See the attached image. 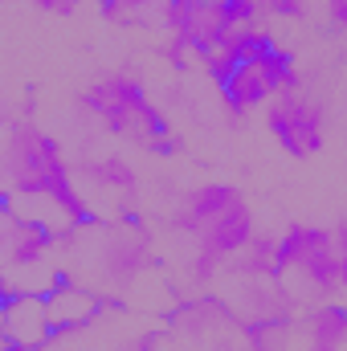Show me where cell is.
<instances>
[{"label": "cell", "mask_w": 347, "mask_h": 351, "mask_svg": "<svg viewBox=\"0 0 347 351\" xmlns=\"http://www.w3.org/2000/svg\"><path fill=\"white\" fill-rule=\"evenodd\" d=\"M0 196L4 204H37L29 217L45 221L58 233L94 217L62 139L21 119L8 123L0 139Z\"/></svg>", "instance_id": "1"}, {"label": "cell", "mask_w": 347, "mask_h": 351, "mask_svg": "<svg viewBox=\"0 0 347 351\" xmlns=\"http://www.w3.org/2000/svg\"><path fill=\"white\" fill-rule=\"evenodd\" d=\"M62 282L90 290L102 306L123 302L135 286L156 274V233L139 221V213L123 217H90L62 233Z\"/></svg>", "instance_id": "2"}, {"label": "cell", "mask_w": 347, "mask_h": 351, "mask_svg": "<svg viewBox=\"0 0 347 351\" xmlns=\"http://www.w3.org/2000/svg\"><path fill=\"white\" fill-rule=\"evenodd\" d=\"M74 114L82 119L86 131L127 139L156 156H172L180 147L168 110L152 98L147 78L135 66H110L90 74L86 86L74 94Z\"/></svg>", "instance_id": "3"}, {"label": "cell", "mask_w": 347, "mask_h": 351, "mask_svg": "<svg viewBox=\"0 0 347 351\" xmlns=\"http://www.w3.org/2000/svg\"><path fill=\"white\" fill-rule=\"evenodd\" d=\"M344 221L315 225V221H294L282 233H274V262L278 282L286 286L290 302L315 306V302H335L344 290Z\"/></svg>", "instance_id": "4"}, {"label": "cell", "mask_w": 347, "mask_h": 351, "mask_svg": "<svg viewBox=\"0 0 347 351\" xmlns=\"http://www.w3.org/2000/svg\"><path fill=\"white\" fill-rule=\"evenodd\" d=\"M286 339L290 327H250L217 294H196L176 302L147 351H286Z\"/></svg>", "instance_id": "5"}, {"label": "cell", "mask_w": 347, "mask_h": 351, "mask_svg": "<svg viewBox=\"0 0 347 351\" xmlns=\"http://www.w3.org/2000/svg\"><path fill=\"white\" fill-rule=\"evenodd\" d=\"M62 233L45 221L0 204V302L16 294H49L62 282Z\"/></svg>", "instance_id": "6"}, {"label": "cell", "mask_w": 347, "mask_h": 351, "mask_svg": "<svg viewBox=\"0 0 347 351\" xmlns=\"http://www.w3.org/2000/svg\"><path fill=\"white\" fill-rule=\"evenodd\" d=\"M261 123L265 135L278 143V152H286L290 160H315L323 156L327 139H331V123H335V102H331V82L323 74H302L274 94L261 106Z\"/></svg>", "instance_id": "7"}, {"label": "cell", "mask_w": 347, "mask_h": 351, "mask_svg": "<svg viewBox=\"0 0 347 351\" xmlns=\"http://www.w3.org/2000/svg\"><path fill=\"white\" fill-rule=\"evenodd\" d=\"M298 78V62H294V49L282 45L278 37L265 41L261 49H254L250 58H241L233 66V74L221 82V102L233 119H250L254 110H261L274 94L290 86Z\"/></svg>", "instance_id": "8"}, {"label": "cell", "mask_w": 347, "mask_h": 351, "mask_svg": "<svg viewBox=\"0 0 347 351\" xmlns=\"http://www.w3.org/2000/svg\"><path fill=\"white\" fill-rule=\"evenodd\" d=\"M246 200V192L237 188V184H229V180H204V184H192V188H184L180 196L172 200V208L164 213V229L172 233V237H196L208 221H217L225 208H233V204H241Z\"/></svg>", "instance_id": "9"}, {"label": "cell", "mask_w": 347, "mask_h": 351, "mask_svg": "<svg viewBox=\"0 0 347 351\" xmlns=\"http://www.w3.org/2000/svg\"><path fill=\"white\" fill-rule=\"evenodd\" d=\"M78 188L82 192H102L119 204V213H135V196H139V168L123 156V152H98L82 156L74 164Z\"/></svg>", "instance_id": "10"}, {"label": "cell", "mask_w": 347, "mask_h": 351, "mask_svg": "<svg viewBox=\"0 0 347 351\" xmlns=\"http://www.w3.org/2000/svg\"><path fill=\"white\" fill-rule=\"evenodd\" d=\"M0 331H4V351H37L53 339L45 294H16L0 302Z\"/></svg>", "instance_id": "11"}, {"label": "cell", "mask_w": 347, "mask_h": 351, "mask_svg": "<svg viewBox=\"0 0 347 351\" xmlns=\"http://www.w3.org/2000/svg\"><path fill=\"white\" fill-rule=\"evenodd\" d=\"M290 331H294V339H302V343H311V348H344L347 315H344V306H339V298H335V302L302 306V311L294 315Z\"/></svg>", "instance_id": "12"}, {"label": "cell", "mask_w": 347, "mask_h": 351, "mask_svg": "<svg viewBox=\"0 0 347 351\" xmlns=\"http://www.w3.org/2000/svg\"><path fill=\"white\" fill-rule=\"evenodd\" d=\"M160 8L164 0H106L102 12L115 21V25H160Z\"/></svg>", "instance_id": "13"}, {"label": "cell", "mask_w": 347, "mask_h": 351, "mask_svg": "<svg viewBox=\"0 0 347 351\" xmlns=\"http://www.w3.org/2000/svg\"><path fill=\"white\" fill-rule=\"evenodd\" d=\"M37 12H45V16H78V8L86 4V0H29Z\"/></svg>", "instance_id": "14"}, {"label": "cell", "mask_w": 347, "mask_h": 351, "mask_svg": "<svg viewBox=\"0 0 347 351\" xmlns=\"http://www.w3.org/2000/svg\"><path fill=\"white\" fill-rule=\"evenodd\" d=\"M323 16H327V29L331 33H344L347 29V0H319Z\"/></svg>", "instance_id": "15"}, {"label": "cell", "mask_w": 347, "mask_h": 351, "mask_svg": "<svg viewBox=\"0 0 347 351\" xmlns=\"http://www.w3.org/2000/svg\"><path fill=\"white\" fill-rule=\"evenodd\" d=\"M0 4H4V0H0Z\"/></svg>", "instance_id": "16"}]
</instances>
